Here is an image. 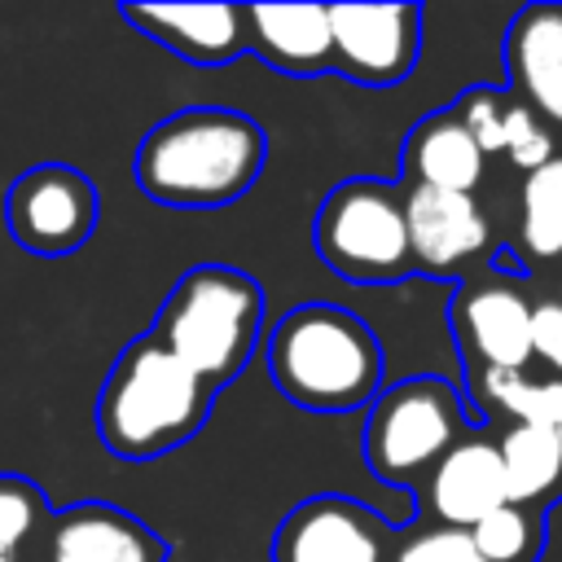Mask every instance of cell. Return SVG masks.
Listing matches in <instances>:
<instances>
[{"label":"cell","instance_id":"cell-1","mask_svg":"<svg viewBox=\"0 0 562 562\" xmlns=\"http://www.w3.org/2000/svg\"><path fill=\"white\" fill-rule=\"evenodd\" d=\"M268 162L263 127L228 105H184L158 119L132 158L136 189L176 211H211L246 198Z\"/></svg>","mask_w":562,"mask_h":562},{"label":"cell","instance_id":"cell-2","mask_svg":"<svg viewBox=\"0 0 562 562\" xmlns=\"http://www.w3.org/2000/svg\"><path fill=\"white\" fill-rule=\"evenodd\" d=\"M211 408L215 391L154 334H140L114 356L97 391V439L119 461H158L189 443Z\"/></svg>","mask_w":562,"mask_h":562},{"label":"cell","instance_id":"cell-3","mask_svg":"<svg viewBox=\"0 0 562 562\" xmlns=\"http://www.w3.org/2000/svg\"><path fill=\"white\" fill-rule=\"evenodd\" d=\"M272 386L307 413H356L382 391L378 334L338 303H299L263 342Z\"/></svg>","mask_w":562,"mask_h":562},{"label":"cell","instance_id":"cell-4","mask_svg":"<svg viewBox=\"0 0 562 562\" xmlns=\"http://www.w3.org/2000/svg\"><path fill=\"white\" fill-rule=\"evenodd\" d=\"M149 334L220 395L259 347L263 285L233 263H198L167 290Z\"/></svg>","mask_w":562,"mask_h":562},{"label":"cell","instance_id":"cell-5","mask_svg":"<svg viewBox=\"0 0 562 562\" xmlns=\"http://www.w3.org/2000/svg\"><path fill=\"white\" fill-rule=\"evenodd\" d=\"M312 246L329 272L351 285H395L413 272L400 184L351 176L325 193L312 220Z\"/></svg>","mask_w":562,"mask_h":562},{"label":"cell","instance_id":"cell-6","mask_svg":"<svg viewBox=\"0 0 562 562\" xmlns=\"http://www.w3.org/2000/svg\"><path fill=\"white\" fill-rule=\"evenodd\" d=\"M470 426L461 391L448 378L413 373L382 386L364 408V461L373 479L417 487Z\"/></svg>","mask_w":562,"mask_h":562},{"label":"cell","instance_id":"cell-7","mask_svg":"<svg viewBox=\"0 0 562 562\" xmlns=\"http://www.w3.org/2000/svg\"><path fill=\"white\" fill-rule=\"evenodd\" d=\"M97 220V184L70 162H35L4 189V233L26 255L66 259L88 246Z\"/></svg>","mask_w":562,"mask_h":562},{"label":"cell","instance_id":"cell-8","mask_svg":"<svg viewBox=\"0 0 562 562\" xmlns=\"http://www.w3.org/2000/svg\"><path fill=\"white\" fill-rule=\"evenodd\" d=\"M391 553L395 522L338 492L299 501L268 544L272 562H391Z\"/></svg>","mask_w":562,"mask_h":562},{"label":"cell","instance_id":"cell-9","mask_svg":"<svg viewBox=\"0 0 562 562\" xmlns=\"http://www.w3.org/2000/svg\"><path fill=\"white\" fill-rule=\"evenodd\" d=\"M422 4H329L334 75L360 88H395L422 57Z\"/></svg>","mask_w":562,"mask_h":562},{"label":"cell","instance_id":"cell-10","mask_svg":"<svg viewBox=\"0 0 562 562\" xmlns=\"http://www.w3.org/2000/svg\"><path fill=\"white\" fill-rule=\"evenodd\" d=\"M452 338L470 369L522 373L531 360V299L514 277H465L448 303Z\"/></svg>","mask_w":562,"mask_h":562},{"label":"cell","instance_id":"cell-11","mask_svg":"<svg viewBox=\"0 0 562 562\" xmlns=\"http://www.w3.org/2000/svg\"><path fill=\"white\" fill-rule=\"evenodd\" d=\"M171 544L136 514L105 501H75L44 518L35 562H167Z\"/></svg>","mask_w":562,"mask_h":562},{"label":"cell","instance_id":"cell-12","mask_svg":"<svg viewBox=\"0 0 562 562\" xmlns=\"http://www.w3.org/2000/svg\"><path fill=\"white\" fill-rule=\"evenodd\" d=\"M400 193L413 268H422L426 277H457L470 259L487 250L492 228L474 193H448L426 184H400Z\"/></svg>","mask_w":562,"mask_h":562},{"label":"cell","instance_id":"cell-13","mask_svg":"<svg viewBox=\"0 0 562 562\" xmlns=\"http://www.w3.org/2000/svg\"><path fill=\"white\" fill-rule=\"evenodd\" d=\"M505 79L522 110L562 132V0H540L509 18Z\"/></svg>","mask_w":562,"mask_h":562},{"label":"cell","instance_id":"cell-14","mask_svg":"<svg viewBox=\"0 0 562 562\" xmlns=\"http://www.w3.org/2000/svg\"><path fill=\"white\" fill-rule=\"evenodd\" d=\"M417 501L426 505L435 527H452V531H470L479 518L501 509L509 496H505L496 443L483 435H461L417 483Z\"/></svg>","mask_w":562,"mask_h":562},{"label":"cell","instance_id":"cell-15","mask_svg":"<svg viewBox=\"0 0 562 562\" xmlns=\"http://www.w3.org/2000/svg\"><path fill=\"white\" fill-rule=\"evenodd\" d=\"M119 18L193 66H228L246 53L241 4H123Z\"/></svg>","mask_w":562,"mask_h":562},{"label":"cell","instance_id":"cell-16","mask_svg":"<svg viewBox=\"0 0 562 562\" xmlns=\"http://www.w3.org/2000/svg\"><path fill=\"white\" fill-rule=\"evenodd\" d=\"M246 53L290 79L334 75L329 9L325 4H250L246 9Z\"/></svg>","mask_w":562,"mask_h":562},{"label":"cell","instance_id":"cell-17","mask_svg":"<svg viewBox=\"0 0 562 562\" xmlns=\"http://www.w3.org/2000/svg\"><path fill=\"white\" fill-rule=\"evenodd\" d=\"M483 149L470 140V132L452 119V110H435L422 123H413L400 171L404 184H426V189H448V193H474L483 180Z\"/></svg>","mask_w":562,"mask_h":562},{"label":"cell","instance_id":"cell-18","mask_svg":"<svg viewBox=\"0 0 562 562\" xmlns=\"http://www.w3.org/2000/svg\"><path fill=\"white\" fill-rule=\"evenodd\" d=\"M470 395L483 413H505L518 426L549 430L562 443V378H522L509 369H470Z\"/></svg>","mask_w":562,"mask_h":562},{"label":"cell","instance_id":"cell-19","mask_svg":"<svg viewBox=\"0 0 562 562\" xmlns=\"http://www.w3.org/2000/svg\"><path fill=\"white\" fill-rule=\"evenodd\" d=\"M496 457H501L509 505H536L562 483V443L549 430L514 422L496 439Z\"/></svg>","mask_w":562,"mask_h":562},{"label":"cell","instance_id":"cell-20","mask_svg":"<svg viewBox=\"0 0 562 562\" xmlns=\"http://www.w3.org/2000/svg\"><path fill=\"white\" fill-rule=\"evenodd\" d=\"M518 255L522 263L562 259V154L527 171L518 193Z\"/></svg>","mask_w":562,"mask_h":562},{"label":"cell","instance_id":"cell-21","mask_svg":"<svg viewBox=\"0 0 562 562\" xmlns=\"http://www.w3.org/2000/svg\"><path fill=\"white\" fill-rule=\"evenodd\" d=\"M48 514L53 505L35 479L0 470V562H35V540Z\"/></svg>","mask_w":562,"mask_h":562},{"label":"cell","instance_id":"cell-22","mask_svg":"<svg viewBox=\"0 0 562 562\" xmlns=\"http://www.w3.org/2000/svg\"><path fill=\"white\" fill-rule=\"evenodd\" d=\"M470 544L483 562H536L544 549V527L536 505H501L487 518H479L470 531Z\"/></svg>","mask_w":562,"mask_h":562},{"label":"cell","instance_id":"cell-23","mask_svg":"<svg viewBox=\"0 0 562 562\" xmlns=\"http://www.w3.org/2000/svg\"><path fill=\"white\" fill-rule=\"evenodd\" d=\"M501 154L518 171H536L549 158H558V140H553V132L531 110H522L518 101H509L505 105V123H501Z\"/></svg>","mask_w":562,"mask_h":562},{"label":"cell","instance_id":"cell-24","mask_svg":"<svg viewBox=\"0 0 562 562\" xmlns=\"http://www.w3.org/2000/svg\"><path fill=\"white\" fill-rule=\"evenodd\" d=\"M505 105H509V97H505L501 88L474 83V88L457 92V101H452L448 110H452V119L470 132V140H474V145L483 149V158H487V154H501V123H505Z\"/></svg>","mask_w":562,"mask_h":562},{"label":"cell","instance_id":"cell-25","mask_svg":"<svg viewBox=\"0 0 562 562\" xmlns=\"http://www.w3.org/2000/svg\"><path fill=\"white\" fill-rule=\"evenodd\" d=\"M391 562H483L479 549L470 544L465 531L452 527H426L417 536H408L404 544H395Z\"/></svg>","mask_w":562,"mask_h":562},{"label":"cell","instance_id":"cell-26","mask_svg":"<svg viewBox=\"0 0 562 562\" xmlns=\"http://www.w3.org/2000/svg\"><path fill=\"white\" fill-rule=\"evenodd\" d=\"M531 356H540L562 378V307H558V299L531 303Z\"/></svg>","mask_w":562,"mask_h":562},{"label":"cell","instance_id":"cell-27","mask_svg":"<svg viewBox=\"0 0 562 562\" xmlns=\"http://www.w3.org/2000/svg\"><path fill=\"white\" fill-rule=\"evenodd\" d=\"M558 307H562V299H558Z\"/></svg>","mask_w":562,"mask_h":562}]
</instances>
